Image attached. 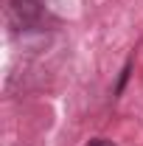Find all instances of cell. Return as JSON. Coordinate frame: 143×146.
Returning <instances> with one entry per match:
<instances>
[{
	"mask_svg": "<svg viewBox=\"0 0 143 146\" xmlns=\"http://www.w3.org/2000/svg\"><path fill=\"white\" fill-rule=\"evenodd\" d=\"M9 3V17L17 31H36L45 25L48 9L45 0H6Z\"/></svg>",
	"mask_w": 143,
	"mask_h": 146,
	"instance_id": "cell-1",
	"label": "cell"
},
{
	"mask_svg": "<svg viewBox=\"0 0 143 146\" xmlns=\"http://www.w3.org/2000/svg\"><path fill=\"white\" fill-rule=\"evenodd\" d=\"M87 146H115V143H112V141H107V138H93Z\"/></svg>",
	"mask_w": 143,
	"mask_h": 146,
	"instance_id": "cell-2",
	"label": "cell"
}]
</instances>
